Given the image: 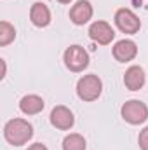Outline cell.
<instances>
[{
	"mask_svg": "<svg viewBox=\"0 0 148 150\" xmlns=\"http://www.w3.org/2000/svg\"><path fill=\"white\" fill-rule=\"evenodd\" d=\"M4 136L5 140L14 145V147H19V145H25L32 136H33V127L28 120L25 119H12L5 124L4 127Z\"/></svg>",
	"mask_w": 148,
	"mask_h": 150,
	"instance_id": "1",
	"label": "cell"
},
{
	"mask_svg": "<svg viewBox=\"0 0 148 150\" xmlns=\"http://www.w3.org/2000/svg\"><path fill=\"white\" fill-rule=\"evenodd\" d=\"M103 82L98 75H84L77 84V94L84 101H94L99 98Z\"/></svg>",
	"mask_w": 148,
	"mask_h": 150,
	"instance_id": "2",
	"label": "cell"
},
{
	"mask_svg": "<svg viewBox=\"0 0 148 150\" xmlns=\"http://www.w3.org/2000/svg\"><path fill=\"white\" fill-rule=\"evenodd\" d=\"M120 112H122L124 120H127L129 124H134V126L143 124L148 119V107L140 100H131V101L124 103Z\"/></svg>",
	"mask_w": 148,
	"mask_h": 150,
	"instance_id": "3",
	"label": "cell"
},
{
	"mask_svg": "<svg viewBox=\"0 0 148 150\" xmlns=\"http://www.w3.org/2000/svg\"><path fill=\"white\" fill-rule=\"evenodd\" d=\"M65 65L72 70V72H82L87 65H89V56L85 52L84 47L80 45H70L65 51Z\"/></svg>",
	"mask_w": 148,
	"mask_h": 150,
	"instance_id": "4",
	"label": "cell"
},
{
	"mask_svg": "<svg viewBox=\"0 0 148 150\" xmlns=\"http://www.w3.org/2000/svg\"><path fill=\"white\" fill-rule=\"evenodd\" d=\"M115 25L124 33H136L140 30V26H141L138 16L129 9H118L115 12Z\"/></svg>",
	"mask_w": 148,
	"mask_h": 150,
	"instance_id": "5",
	"label": "cell"
},
{
	"mask_svg": "<svg viewBox=\"0 0 148 150\" xmlns=\"http://www.w3.org/2000/svg\"><path fill=\"white\" fill-rule=\"evenodd\" d=\"M89 37L92 38L94 42L101 44V45H106V44H110L111 40H113L115 32H113V28L106 21H96L89 28Z\"/></svg>",
	"mask_w": 148,
	"mask_h": 150,
	"instance_id": "6",
	"label": "cell"
},
{
	"mask_svg": "<svg viewBox=\"0 0 148 150\" xmlns=\"http://www.w3.org/2000/svg\"><path fill=\"white\" fill-rule=\"evenodd\" d=\"M51 122H52L54 127L66 131V129H70L73 126L75 119H73V113L70 112V108L59 105V107L52 108V112H51Z\"/></svg>",
	"mask_w": 148,
	"mask_h": 150,
	"instance_id": "7",
	"label": "cell"
},
{
	"mask_svg": "<svg viewBox=\"0 0 148 150\" xmlns=\"http://www.w3.org/2000/svg\"><path fill=\"white\" fill-rule=\"evenodd\" d=\"M138 54V47L132 40H118L113 47V56L117 61H131L134 56Z\"/></svg>",
	"mask_w": 148,
	"mask_h": 150,
	"instance_id": "8",
	"label": "cell"
},
{
	"mask_svg": "<svg viewBox=\"0 0 148 150\" xmlns=\"http://www.w3.org/2000/svg\"><path fill=\"white\" fill-rule=\"evenodd\" d=\"M92 18V5L87 0H80L77 2L72 11H70V19L73 21L75 25H84Z\"/></svg>",
	"mask_w": 148,
	"mask_h": 150,
	"instance_id": "9",
	"label": "cell"
},
{
	"mask_svg": "<svg viewBox=\"0 0 148 150\" xmlns=\"http://www.w3.org/2000/svg\"><path fill=\"white\" fill-rule=\"evenodd\" d=\"M124 84L131 91L141 89L145 86V72H143V68L141 67H136V65L134 67H129L125 75H124Z\"/></svg>",
	"mask_w": 148,
	"mask_h": 150,
	"instance_id": "10",
	"label": "cell"
},
{
	"mask_svg": "<svg viewBox=\"0 0 148 150\" xmlns=\"http://www.w3.org/2000/svg\"><path fill=\"white\" fill-rule=\"evenodd\" d=\"M30 19H32V23L35 25V26H47L49 23H51V11L47 9V5L45 4H33L32 5V11H30Z\"/></svg>",
	"mask_w": 148,
	"mask_h": 150,
	"instance_id": "11",
	"label": "cell"
},
{
	"mask_svg": "<svg viewBox=\"0 0 148 150\" xmlns=\"http://www.w3.org/2000/svg\"><path fill=\"white\" fill-rule=\"evenodd\" d=\"M19 108L26 115H35V113L44 110V100L37 94H28L19 101Z\"/></svg>",
	"mask_w": 148,
	"mask_h": 150,
	"instance_id": "12",
	"label": "cell"
},
{
	"mask_svg": "<svg viewBox=\"0 0 148 150\" xmlns=\"http://www.w3.org/2000/svg\"><path fill=\"white\" fill-rule=\"evenodd\" d=\"M63 150H85V140L82 134L72 133L63 140Z\"/></svg>",
	"mask_w": 148,
	"mask_h": 150,
	"instance_id": "13",
	"label": "cell"
},
{
	"mask_svg": "<svg viewBox=\"0 0 148 150\" xmlns=\"http://www.w3.org/2000/svg\"><path fill=\"white\" fill-rule=\"evenodd\" d=\"M16 37V30L12 25H9L7 21H2L0 23V45H7L11 44Z\"/></svg>",
	"mask_w": 148,
	"mask_h": 150,
	"instance_id": "14",
	"label": "cell"
},
{
	"mask_svg": "<svg viewBox=\"0 0 148 150\" xmlns=\"http://www.w3.org/2000/svg\"><path fill=\"white\" fill-rule=\"evenodd\" d=\"M138 143H140V149L141 150H148V127H145V129L140 133Z\"/></svg>",
	"mask_w": 148,
	"mask_h": 150,
	"instance_id": "15",
	"label": "cell"
},
{
	"mask_svg": "<svg viewBox=\"0 0 148 150\" xmlns=\"http://www.w3.org/2000/svg\"><path fill=\"white\" fill-rule=\"evenodd\" d=\"M28 150H47V147H45V145H42V143H35V145L28 147Z\"/></svg>",
	"mask_w": 148,
	"mask_h": 150,
	"instance_id": "16",
	"label": "cell"
},
{
	"mask_svg": "<svg viewBox=\"0 0 148 150\" xmlns=\"http://www.w3.org/2000/svg\"><path fill=\"white\" fill-rule=\"evenodd\" d=\"M58 2H61V4H70L72 0H58Z\"/></svg>",
	"mask_w": 148,
	"mask_h": 150,
	"instance_id": "17",
	"label": "cell"
}]
</instances>
